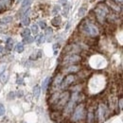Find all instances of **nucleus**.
<instances>
[{
  "mask_svg": "<svg viewBox=\"0 0 123 123\" xmlns=\"http://www.w3.org/2000/svg\"><path fill=\"white\" fill-rule=\"evenodd\" d=\"M85 114H86L85 105L83 103H80L74 108L73 112H72V116H71V120L73 122L80 121L85 118Z\"/></svg>",
  "mask_w": 123,
  "mask_h": 123,
  "instance_id": "obj_1",
  "label": "nucleus"
},
{
  "mask_svg": "<svg viewBox=\"0 0 123 123\" xmlns=\"http://www.w3.org/2000/svg\"><path fill=\"white\" fill-rule=\"evenodd\" d=\"M108 114V108L104 103H100L95 113V119L98 120V122H102L105 120Z\"/></svg>",
  "mask_w": 123,
  "mask_h": 123,
  "instance_id": "obj_2",
  "label": "nucleus"
},
{
  "mask_svg": "<svg viewBox=\"0 0 123 123\" xmlns=\"http://www.w3.org/2000/svg\"><path fill=\"white\" fill-rule=\"evenodd\" d=\"M81 30L84 34H86L87 36L90 37H96L98 35V27L93 24L90 23H86L81 27Z\"/></svg>",
  "mask_w": 123,
  "mask_h": 123,
  "instance_id": "obj_3",
  "label": "nucleus"
},
{
  "mask_svg": "<svg viewBox=\"0 0 123 123\" xmlns=\"http://www.w3.org/2000/svg\"><path fill=\"white\" fill-rule=\"evenodd\" d=\"M69 98H70V93L68 91L60 94V96L58 98V100L55 103V109L56 110L63 109L65 106V104L67 103V101L69 100Z\"/></svg>",
  "mask_w": 123,
  "mask_h": 123,
  "instance_id": "obj_4",
  "label": "nucleus"
},
{
  "mask_svg": "<svg viewBox=\"0 0 123 123\" xmlns=\"http://www.w3.org/2000/svg\"><path fill=\"white\" fill-rule=\"evenodd\" d=\"M81 61V57L75 54V53H71L70 55H67L64 58L63 60V64H79Z\"/></svg>",
  "mask_w": 123,
  "mask_h": 123,
  "instance_id": "obj_5",
  "label": "nucleus"
},
{
  "mask_svg": "<svg viewBox=\"0 0 123 123\" xmlns=\"http://www.w3.org/2000/svg\"><path fill=\"white\" fill-rule=\"evenodd\" d=\"M75 80V76L73 74H68L61 82V88L62 89H65L67 87H69Z\"/></svg>",
  "mask_w": 123,
  "mask_h": 123,
  "instance_id": "obj_6",
  "label": "nucleus"
},
{
  "mask_svg": "<svg viewBox=\"0 0 123 123\" xmlns=\"http://www.w3.org/2000/svg\"><path fill=\"white\" fill-rule=\"evenodd\" d=\"M76 103H77V102L74 101L73 99H71L70 101H69V100L67 101V103H66L65 106L64 107V115H65V116H69V115L72 114L74 108H75Z\"/></svg>",
  "mask_w": 123,
  "mask_h": 123,
  "instance_id": "obj_7",
  "label": "nucleus"
},
{
  "mask_svg": "<svg viewBox=\"0 0 123 123\" xmlns=\"http://www.w3.org/2000/svg\"><path fill=\"white\" fill-rule=\"evenodd\" d=\"M96 13L99 20H104L105 15L107 13V9L102 5H98V8L96 9Z\"/></svg>",
  "mask_w": 123,
  "mask_h": 123,
  "instance_id": "obj_8",
  "label": "nucleus"
},
{
  "mask_svg": "<svg viewBox=\"0 0 123 123\" xmlns=\"http://www.w3.org/2000/svg\"><path fill=\"white\" fill-rule=\"evenodd\" d=\"M80 69V66L78 65V64H70V66H68L64 71L67 72V73H76L78 72L79 70Z\"/></svg>",
  "mask_w": 123,
  "mask_h": 123,
  "instance_id": "obj_9",
  "label": "nucleus"
},
{
  "mask_svg": "<svg viewBox=\"0 0 123 123\" xmlns=\"http://www.w3.org/2000/svg\"><path fill=\"white\" fill-rule=\"evenodd\" d=\"M62 80H63V77H62V75H61V74H59L58 76H56L55 80H53V87H57V86L61 85Z\"/></svg>",
  "mask_w": 123,
  "mask_h": 123,
  "instance_id": "obj_10",
  "label": "nucleus"
},
{
  "mask_svg": "<svg viewBox=\"0 0 123 123\" xmlns=\"http://www.w3.org/2000/svg\"><path fill=\"white\" fill-rule=\"evenodd\" d=\"M87 123H94L96 121L95 119V113L94 112H88L87 113Z\"/></svg>",
  "mask_w": 123,
  "mask_h": 123,
  "instance_id": "obj_11",
  "label": "nucleus"
},
{
  "mask_svg": "<svg viewBox=\"0 0 123 123\" xmlns=\"http://www.w3.org/2000/svg\"><path fill=\"white\" fill-rule=\"evenodd\" d=\"M61 113L58 111V110H56L55 112H52L51 114H50V118L53 119V120H60V118H61Z\"/></svg>",
  "mask_w": 123,
  "mask_h": 123,
  "instance_id": "obj_12",
  "label": "nucleus"
},
{
  "mask_svg": "<svg viewBox=\"0 0 123 123\" xmlns=\"http://www.w3.org/2000/svg\"><path fill=\"white\" fill-rule=\"evenodd\" d=\"M46 41V37L45 35L42 33V34H39L36 38H35V42L37 43V45H42L44 42Z\"/></svg>",
  "mask_w": 123,
  "mask_h": 123,
  "instance_id": "obj_13",
  "label": "nucleus"
},
{
  "mask_svg": "<svg viewBox=\"0 0 123 123\" xmlns=\"http://www.w3.org/2000/svg\"><path fill=\"white\" fill-rule=\"evenodd\" d=\"M61 22H62L61 16H56V17H54L51 20V24H52V26H54V27H58L59 25L61 24Z\"/></svg>",
  "mask_w": 123,
  "mask_h": 123,
  "instance_id": "obj_14",
  "label": "nucleus"
},
{
  "mask_svg": "<svg viewBox=\"0 0 123 123\" xmlns=\"http://www.w3.org/2000/svg\"><path fill=\"white\" fill-rule=\"evenodd\" d=\"M40 93H41V88H40V86H39V85H36V86L33 88V95H34L35 98H39Z\"/></svg>",
  "mask_w": 123,
  "mask_h": 123,
  "instance_id": "obj_15",
  "label": "nucleus"
},
{
  "mask_svg": "<svg viewBox=\"0 0 123 123\" xmlns=\"http://www.w3.org/2000/svg\"><path fill=\"white\" fill-rule=\"evenodd\" d=\"M11 21H12V17H11V16H7V17L2 18V19L0 20V23L2 25H6V24H8V23H11Z\"/></svg>",
  "mask_w": 123,
  "mask_h": 123,
  "instance_id": "obj_16",
  "label": "nucleus"
},
{
  "mask_svg": "<svg viewBox=\"0 0 123 123\" xmlns=\"http://www.w3.org/2000/svg\"><path fill=\"white\" fill-rule=\"evenodd\" d=\"M12 45H13V40L11 38H9L7 40V44H6V48L8 50H11L12 49Z\"/></svg>",
  "mask_w": 123,
  "mask_h": 123,
  "instance_id": "obj_17",
  "label": "nucleus"
},
{
  "mask_svg": "<svg viewBox=\"0 0 123 123\" xmlns=\"http://www.w3.org/2000/svg\"><path fill=\"white\" fill-rule=\"evenodd\" d=\"M49 79L48 77V78H46L45 80H44V81H43V83H42V88H43V91H46L47 90V88H48V85L49 83Z\"/></svg>",
  "mask_w": 123,
  "mask_h": 123,
  "instance_id": "obj_18",
  "label": "nucleus"
},
{
  "mask_svg": "<svg viewBox=\"0 0 123 123\" xmlns=\"http://www.w3.org/2000/svg\"><path fill=\"white\" fill-rule=\"evenodd\" d=\"M33 41H34V39H33V37H31L30 35L24 37V40H23L24 44H30V43H32Z\"/></svg>",
  "mask_w": 123,
  "mask_h": 123,
  "instance_id": "obj_19",
  "label": "nucleus"
},
{
  "mask_svg": "<svg viewBox=\"0 0 123 123\" xmlns=\"http://www.w3.org/2000/svg\"><path fill=\"white\" fill-rule=\"evenodd\" d=\"M59 96H60V94H58V93L53 94V95H52V97H51V98H50V102H51L52 104H55V103H56V101L58 100Z\"/></svg>",
  "mask_w": 123,
  "mask_h": 123,
  "instance_id": "obj_20",
  "label": "nucleus"
},
{
  "mask_svg": "<svg viewBox=\"0 0 123 123\" xmlns=\"http://www.w3.org/2000/svg\"><path fill=\"white\" fill-rule=\"evenodd\" d=\"M15 49H16V51H17L18 53H22V52L24 51V45L19 43V44L16 46V48Z\"/></svg>",
  "mask_w": 123,
  "mask_h": 123,
  "instance_id": "obj_21",
  "label": "nucleus"
},
{
  "mask_svg": "<svg viewBox=\"0 0 123 123\" xmlns=\"http://www.w3.org/2000/svg\"><path fill=\"white\" fill-rule=\"evenodd\" d=\"M31 31L33 32V34H37L38 31H39V27H38V25L34 24L31 26Z\"/></svg>",
  "mask_w": 123,
  "mask_h": 123,
  "instance_id": "obj_22",
  "label": "nucleus"
},
{
  "mask_svg": "<svg viewBox=\"0 0 123 123\" xmlns=\"http://www.w3.org/2000/svg\"><path fill=\"white\" fill-rule=\"evenodd\" d=\"M29 34H30V29L25 28L24 30L22 31V33H21V36H22V37H26V36H28Z\"/></svg>",
  "mask_w": 123,
  "mask_h": 123,
  "instance_id": "obj_23",
  "label": "nucleus"
},
{
  "mask_svg": "<svg viewBox=\"0 0 123 123\" xmlns=\"http://www.w3.org/2000/svg\"><path fill=\"white\" fill-rule=\"evenodd\" d=\"M22 23H23V25L24 26H27V25L30 23V20H29V18L26 15L24 18H23V20H22Z\"/></svg>",
  "mask_w": 123,
  "mask_h": 123,
  "instance_id": "obj_24",
  "label": "nucleus"
},
{
  "mask_svg": "<svg viewBox=\"0 0 123 123\" xmlns=\"http://www.w3.org/2000/svg\"><path fill=\"white\" fill-rule=\"evenodd\" d=\"M5 113H6V109H5L4 105H3V104H0V117L4 116Z\"/></svg>",
  "mask_w": 123,
  "mask_h": 123,
  "instance_id": "obj_25",
  "label": "nucleus"
},
{
  "mask_svg": "<svg viewBox=\"0 0 123 123\" xmlns=\"http://www.w3.org/2000/svg\"><path fill=\"white\" fill-rule=\"evenodd\" d=\"M52 33H53V31H52V28H50V27H46V35L47 36H52Z\"/></svg>",
  "mask_w": 123,
  "mask_h": 123,
  "instance_id": "obj_26",
  "label": "nucleus"
},
{
  "mask_svg": "<svg viewBox=\"0 0 123 123\" xmlns=\"http://www.w3.org/2000/svg\"><path fill=\"white\" fill-rule=\"evenodd\" d=\"M5 70H6V64H0V76L5 72Z\"/></svg>",
  "mask_w": 123,
  "mask_h": 123,
  "instance_id": "obj_27",
  "label": "nucleus"
},
{
  "mask_svg": "<svg viewBox=\"0 0 123 123\" xmlns=\"http://www.w3.org/2000/svg\"><path fill=\"white\" fill-rule=\"evenodd\" d=\"M30 2H31V0H24L23 1V3H22V8H26V7H27V6H29V4H30Z\"/></svg>",
  "mask_w": 123,
  "mask_h": 123,
  "instance_id": "obj_28",
  "label": "nucleus"
},
{
  "mask_svg": "<svg viewBox=\"0 0 123 123\" xmlns=\"http://www.w3.org/2000/svg\"><path fill=\"white\" fill-rule=\"evenodd\" d=\"M84 13H85V9H84V8L80 9V12H79V15H80V16H82Z\"/></svg>",
  "mask_w": 123,
  "mask_h": 123,
  "instance_id": "obj_29",
  "label": "nucleus"
},
{
  "mask_svg": "<svg viewBox=\"0 0 123 123\" xmlns=\"http://www.w3.org/2000/svg\"><path fill=\"white\" fill-rule=\"evenodd\" d=\"M39 25L41 26V27H42V28H46V27H47V26H46V23H45L44 21H41V22H39Z\"/></svg>",
  "mask_w": 123,
  "mask_h": 123,
  "instance_id": "obj_30",
  "label": "nucleus"
},
{
  "mask_svg": "<svg viewBox=\"0 0 123 123\" xmlns=\"http://www.w3.org/2000/svg\"><path fill=\"white\" fill-rule=\"evenodd\" d=\"M123 107V99L121 98H120V99H119V109L121 110Z\"/></svg>",
  "mask_w": 123,
  "mask_h": 123,
  "instance_id": "obj_31",
  "label": "nucleus"
},
{
  "mask_svg": "<svg viewBox=\"0 0 123 123\" xmlns=\"http://www.w3.org/2000/svg\"><path fill=\"white\" fill-rule=\"evenodd\" d=\"M60 9H61V8H60V6H56V7L54 8V11H53V12H54V13H56V12H57V11H60Z\"/></svg>",
  "mask_w": 123,
  "mask_h": 123,
  "instance_id": "obj_32",
  "label": "nucleus"
},
{
  "mask_svg": "<svg viewBox=\"0 0 123 123\" xmlns=\"http://www.w3.org/2000/svg\"><path fill=\"white\" fill-rule=\"evenodd\" d=\"M3 49H4V48H3L2 46H0V53H1L2 51H3Z\"/></svg>",
  "mask_w": 123,
  "mask_h": 123,
  "instance_id": "obj_33",
  "label": "nucleus"
}]
</instances>
